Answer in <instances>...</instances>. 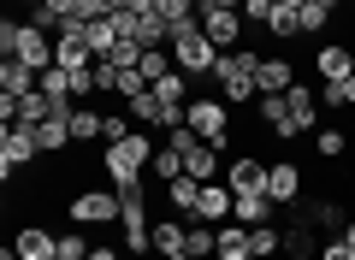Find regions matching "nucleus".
Instances as JSON below:
<instances>
[{"label":"nucleus","instance_id":"1","mask_svg":"<svg viewBox=\"0 0 355 260\" xmlns=\"http://www.w3.org/2000/svg\"><path fill=\"white\" fill-rule=\"evenodd\" d=\"M254 71H261V53L243 42V48H231V53H219V65H214V95L225 101V107H243L249 95H261L254 89Z\"/></svg>","mask_w":355,"mask_h":260},{"label":"nucleus","instance_id":"2","mask_svg":"<svg viewBox=\"0 0 355 260\" xmlns=\"http://www.w3.org/2000/svg\"><path fill=\"white\" fill-rule=\"evenodd\" d=\"M0 53L18 60V65H30V71H48V65H53V30H36L30 18H24V24L6 18V24H0Z\"/></svg>","mask_w":355,"mask_h":260},{"label":"nucleus","instance_id":"3","mask_svg":"<svg viewBox=\"0 0 355 260\" xmlns=\"http://www.w3.org/2000/svg\"><path fill=\"white\" fill-rule=\"evenodd\" d=\"M154 166V137H142V130H130L125 142H107V184L125 189V184H142Z\"/></svg>","mask_w":355,"mask_h":260},{"label":"nucleus","instance_id":"4","mask_svg":"<svg viewBox=\"0 0 355 260\" xmlns=\"http://www.w3.org/2000/svg\"><path fill=\"white\" fill-rule=\"evenodd\" d=\"M172 60H178V71H184V77H214L219 48L207 42L202 18H190V24H172Z\"/></svg>","mask_w":355,"mask_h":260},{"label":"nucleus","instance_id":"5","mask_svg":"<svg viewBox=\"0 0 355 260\" xmlns=\"http://www.w3.org/2000/svg\"><path fill=\"white\" fill-rule=\"evenodd\" d=\"M184 119H190V130H196L202 142H214L219 154L231 148V107H225L219 95H196L190 107H184Z\"/></svg>","mask_w":355,"mask_h":260},{"label":"nucleus","instance_id":"6","mask_svg":"<svg viewBox=\"0 0 355 260\" xmlns=\"http://www.w3.org/2000/svg\"><path fill=\"white\" fill-rule=\"evenodd\" d=\"M119 213H125L119 189H77L71 207H65V219L71 225H119Z\"/></svg>","mask_w":355,"mask_h":260},{"label":"nucleus","instance_id":"7","mask_svg":"<svg viewBox=\"0 0 355 260\" xmlns=\"http://www.w3.org/2000/svg\"><path fill=\"white\" fill-rule=\"evenodd\" d=\"M36 154H42L36 124H6V137H0V177H18Z\"/></svg>","mask_w":355,"mask_h":260},{"label":"nucleus","instance_id":"8","mask_svg":"<svg viewBox=\"0 0 355 260\" xmlns=\"http://www.w3.org/2000/svg\"><path fill=\"white\" fill-rule=\"evenodd\" d=\"M202 18V30H207V42H214L219 53H231V48H243V36H249V18L243 12H196Z\"/></svg>","mask_w":355,"mask_h":260},{"label":"nucleus","instance_id":"9","mask_svg":"<svg viewBox=\"0 0 355 260\" xmlns=\"http://www.w3.org/2000/svg\"><path fill=\"white\" fill-rule=\"evenodd\" d=\"M254 89H261V95H291V89H296V65L284 60V53H261Z\"/></svg>","mask_w":355,"mask_h":260},{"label":"nucleus","instance_id":"10","mask_svg":"<svg viewBox=\"0 0 355 260\" xmlns=\"http://www.w3.org/2000/svg\"><path fill=\"white\" fill-rule=\"evenodd\" d=\"M266 196L279 201V207H291V201L302 196V166L296 160H272L266 166Z\"/></svg>","mask_w":355,"mask_h":260},{"label":"nucleus","instance_id":"11","mask_svg":"<svg viewBox=\"0 0 355 260\" xmlns=\"http://www.w3.org/2000/svg\"><path fill=\"white\" fill-rule=\"evenodd\" d=\"M254 112H261V124H266V137H296V119H291V101L284 95H254Z\"/></svg>","mask_w":355,"mask_h":260},{"label":"nucleus","instance_id":"12","mask_svg":"<svg viewBox=\"0 0 355 260\" xmlns=\"http://www.w3.org/2000/svg\"><path fill=\"white\" fill-rule=\"evenodd\" d=\"M225 184H231V196H249V189H266V160H254V154H237V160L225 166Z\"/></svg>","mask_w":355,"mask_h":260},{"label":"nucleus","instance_id":"13","mask_svg":"<svg viewBox=\"0 0 355 260\" xmlns=\"http://www.w3.org/2000/svg\"><path fill=\"white\" fill-rule=\"evenodd\" d=\"M314 71L326 77V83H343V77L355 71V48H343V42H326V48H314Z\"/></svg>","mask_w":355,"mask_h":260},{"label":"nucleus","instance_id":"14","mask_svg":"<svg viewBox=\"0 0 355 260\" xmlns=\"http://www.w3.org/2000/svg\"><path fill=\"white\" fill-rule=\"evenodd\" d=\"M231 207H237L231 184H202V207H196V219H202V225H225Z\"/></svg>","mask_w":355,"mask_h":260},{"label":"nucleus","instance_id":"15","mask_svg":"<svg viewBox=\"0 0 355 260\" xmlns=\"http://www.w3.org/2000/svg\"><path fill=\"white\" fill-rule=\"evenodd\" d=\"M184 177H196V184H214L219 177V148L214 142H190L184 148Z\"/></svg>","mask_w":355,"mask_h":260},{"label":"nucleus","instance_id":"16","mask_svg":"<svg viewBox=\"0 0 355 260\" xmlns=\"http://www.w3.org/2000/svg\"><path fill=\"white\" fill-rule=\"evenodd\" d=\"M18 260H60V236L42 231V225H24L18 231Z\"/></svg>","mask_w":355,"mask_h":260},{"label":"nucleus","instance_id":"17","mask_svg":"<svg viewBox=\"0 0 355 260\" xmlns=\"http://www.w3.org/2000/svg\"><path fill=\"white\" fill-rule=\"evenodd\" d=\"M42 89V71H30V65H18V60H0V95H36Z\"/></svg>","mask_w":355,"mask_h":260},{"label":"nucleus","instance_id":"18","mask_svg":"<svg viewBox=\"0 0 355 260\" xmlns=\"http://www.w3.org/2000/svg\"><path fill=\"white\" fill-rule=\"evenodd\" d=\"M166 207H172L178 219H196V207H202V184H196V177H172V184H166Z\"/></svg>","mask_w":355,"mask_h":260},{"label":"nucleus","instance_id":"19","mask_svg":"<svg viewBox=\"0 0 355 260\" xmlns=\"http://www.w3.org/2000/svg\"><path fill=\"white\" fill-rule=\"evenodd\" d=\"M71 142H107V112H95L89 101L71 107Z\"/></svg>","mask_w":355,"mask_h":260},{"label":"nucleus","instance_id":"20","mask_svg":"<svg viewBox=\"0 0 355 260\" xmlns=\"http://www.w3.org/2000/svg\"><path fill=\"white\" fill-rule=\"evenodd\" d=\"M284 101H291V119H296V130H320V95H314L308 83H296Z\"/></svg>","mask_w":355,"mask_h":260},{"label":"nucleus","instance_id":"21","mask_svg":"<svg viewBox=\"0 0 355 260\" xmlns=\"http://www.w3.org/2000/svg\"><path fill=\"white\" fill-rule=\"evenodd\" d=\"M36 142H42V154H65L71 148V112H53L48 124H36Z\"/></svg>","mask_w":355,"mask_h":260},{"label":"nucleus","instance_id":"22","mask_svg":"<svg viewBox=\"0 0 355 260\" xmlns=\"http://www.w3.org/2000/svg\"><path fill=\"white\" fill-rule=\"evenodd\" d=\"M184 236H190V219H154V248L160 254H184Z\"/></svg>","mask_w":355,"mask_h":260},{"label":"nucleus","instance_id":"23","mask_svg":"<svg viewBox=\"0 0 355 260\" xmlns=\"http://www.w3.org/2000/svg\"><path fill=\"white\" fill-rule=\"evenodd\" d=\"M243 254H249V225L225 219V225H219V254L214 260H243Z\"/></svg>","mask_w":355,"mask_h":260},{"label":"nucleus","instance_id":"24","mask_svg":"<svg viewBox=\"0 0 355 260\" xmlns=\"http://www.w3.org/2000/svg\"><path fill=\"white\" fill-rule=\"evenodd\" d=\"M184 254H190V260H214V254H219V231H207L202 219H190V236H184Z\"/></svg>","mask_w":355,"mask_h":260},{"label":"nucleus","instance_id":"25","mask_svg":"<svg viewBox=\"0 0 355 260\" xmlns=\"http://www.w3.org/2000/svg\"><path fill=\"white\" fill-rule=\"evenodd\" d=\"M249 254H254V260L284 254V231H272V225H249Z\"/></svg>","mask_w":355,"mask_h":260},{"label":"nucleus","instance_id":"26","mask_svg":"<svg viewBox=\"0 0 355 260\" xmlns=\"http://www.w3.org/2000/svg\"><path fill=\"white\" fill-rule=\"evenodd\" d=\"M137 71L148 77V83H160V77H172V71H178V60H172V48H142Z\"/></svg>","mask_w":355,"mask_h":260},{"label":"nucleus","instance_id":"27","mask_svg":"<svg viewBox=\"0 0 355 260\" xmlns=\"http://www.w3.org/2000/svg\"><path fill=\"white\" fill-rule=\"evenodd\" d=\"M190 83H196V77L172 71V77H160V83H154V95H160L166 107H190Z\"/></svg>","mask_w":355,"mask_h":260},{"label":"nucleus","instance_id":"28","mask_svg":"<svg viewBox=\"0 0 355 260\" xmlns=\"http://www.w3.org/2000/svg\"><path fill=\"white\" fill-rule=\"evenodd\" d=\"M296 12H302V6H272V18H266V36H279V42H296V36H302Z\"/></svg>","mask_w":355,"mask_h":260},{"label":"nucleus","instance_id":"29","mask_svg":"<svg viewBox=\"0 0 355 260\" xmlns=\"http://www.w3.org/2000/svg\"><path fill=\"white\" fill-rule=\"evenodd\" d=\"M284 254H291V260H308V254H320V248H314V231H308L302 219H296V225H284Z\"/></svg>","mask_w":355,"mask_h":260},{"label":"nucleus","instance_id":"30","mask_svg":"<svg viewBox=\"0 0 355 260\" xmlns=\"http://www.w3.org/2000/svg\"><path fill=\"white\" fill-rule=\"evenodd\" d=\"M130 124H160V95H154V89L130 95Z\"/></svg>","mask_w":355,"mask_h":260},{"label":"nucleus","instance_id":"31","mask_svg":"<svg viewBox=\"0 0 355 260\" xmlns=\"http://www.w3.org/2000/svg\"><path fill=\"white\" fill-rule=\"evenodd\" d=\"M160 184H172V177H184V154L178 148H154V166H148Z\"/></svg>","mask_w":355,"mask_h":260},{"label":"nucleus","instance_id":"32","mask_svg":"<svg viewBox=\"0 0 355 260\" xmlns=\"http://www.w3.org/2000/svg\"><path fill=\"white\" fill-rule=\"evenodd\" d=\"M314 154H320V160H343V154H349V137H343V130H320Z\"/></svg>","mask_w":355,"mask_h":260},{"label":"nucleus","instance_id":"33","mask_svg":"<svg viewBox=\"0 0 355 260\" xmlns=\"http://www.w3.org/2000/svg\"><path fill=\"white\" fill-rule=\"evenodd\" d=\"M320 107H355V71L343 77V83H326V89H320Z\"/></svg>","mask_w":355,"mask_h":260},{"label":"nucleus","instance_id":"34","mask_svg":"<svg viewBox=\"0 0 355 260\" xmlns=\"http://www.w3.org/2000/svg\"><path fill=\"white\" fill-rule=\"evenodd\" d=\"M60 260H89V236L83 231H60Z\"/></svg>","mask_w":355,"mask_h":260},{"label":"nucleus","instance_id":"35","mask_svg":"<svg viewBox=\"0 0 355 260\" xmlns=\"http://www.w3.org/2000/svg\"><path fill=\"white\" fill-rule=\"evenodd\" d=\"M243 18L266 30V18H272V0H243Z\"/></svg>","mask_w":355,"mask_h":260},{"label":"nucleus","instance_id":"36","mask_svg":"<svg viewBox=\"0 0 355 260\" xmlns=\"http://www.w3.org/2000/svg\"><path fill=\"white\" fill-rule=\"evenodd\" d=\"M320 260H355V248L338 236V243H326V248H320Z\"/></svg>","mask_w":355,"mask_h":260},{"label":"nucleus","instance_id":"37","mask_svg":"<svg viewBox=\"0 0 355 260\" xmlns=\"http://www.w3.org/2000/svg\"><path fill=\"white\" fill-rule=\"evenodd\" d=\"M130 137V119H113V112H107V142H125Z\"/></svg>","mask_w":355,"mask_h":260},{"label":"nucleus","instance_id":"38","mask_svg":"<svg viewBox=\"0 0 355 260\" xmlns=\"http://www.w3.org/2000/svg\"><path fill=\"white\" fill-rule=\"evenodd\" d=\"M202 12H243V0H202Z\"/></svg>","mask_w":355,"mask_h":260},{"label":"nucleus","instance_id":"39","mask_svg":"<svg viewBox=\"0 0 355 260\" xmlns=\"http://www.w3.org/2000/svg\"><path fill=\"white\" fill-rule=\"evenodd\" d=\"M89 260H125L119 248H89Z\"/></svg>","mask_w":355,"mask_h":260},{"label":"nucleus","instance_id":"40","mask_svg":"<svg viewBox=\"0 0 355 260\" xmlns=\"http://www.w3.org/2000/svg\"><path fill=\"white\" fill-rule=\"evenodd\" d=\"M343 243H349V248H355V219H343Z\"/></svg>","mask_w":355,"mask_h":260},{"label":"nucleus","instance_id":"41","mask_svg":"<svg viewBox=\"0 0 355 260\" xmlns=\"http://www.w3.org/2000/svg\"><path fill=\"white\" fill-rule=\"evenodd\" d=\"M243 260H254V254H243Z\"/></svg>","mask_w":355,"mask_h":260}]
</instances>
